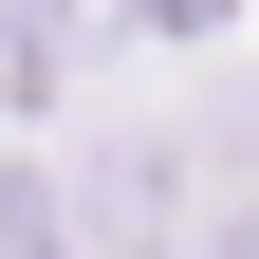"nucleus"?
<instances>
[{
    "instance_id": "obj_1",
    "label": "nucleus",
    "mask_w": 259,
    "mask_h": 259,
    "mask_svg": "<svg viewBox=\"0 0 259 259\" xmlns=\"http://www.w3.org/2000/svg\"><path fill=\"white\" fill-rule=\"evenodd\" d=\"M204 259H259V204H241V222H222V241H204Z\"/></svg>"
}]
</instances>
